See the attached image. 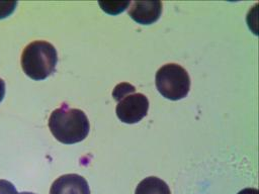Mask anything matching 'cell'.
<instances>
[{
	"label": "cell",
	"mask_w": 259,
	"mask_h": 194,
	"mask_svg": "<svg viewBox=\"0 0 259 194\" xmlns=\"http://www.w3.org/2000/svg\"><path fill=\"white\" fill-rule=\"evenodd\" d=\"M130 5L128 15L140 24H152L161 15L162 3L160 1H134Z\"/></svg>",
	"instance_id": "obj_5"
},
{
	"label": "cell",
	"mask_w": 259,
	"mask_h": 194,
	"mask_svg": "<svg viewBox=\"0 0 259 194\" xmlns=\"http://www.w3.org/2000/svg\"><path fill=\"white\" fill-rule=\"evenodd\" d=\"M135 91L136 88L128 83L117 84L112 91V96L117 101L116 115L120 121L127 124L141 121L149 110L148 98Z\"/></svg>",
	"instance_id": "obj_3"
},
{
	"label": "cell",
	"mask_w": 259,
	"mask_h": 194,
	"mask_svg": "<svg viewBox=\"0 0 259 194\" xmlns=\"http://www.w3.org/2000/svg\"><path fill=\"white\" fill-rule=\"evenodd\" d=\"M49 128L57 140L65 144L80 142L89 133L90 124L84 111L67 104L55 109L49 118Z\"/></svg>",
	"instance_id": "obj_1"
},
{
	"label": "cell",
	"mask_w": 259,
	"mask_h": 194,
	"mask_svg": "<svg viewBox=\"0 0 259 194\" xmlns=\"http://www.w3.org/2000/svg\"><path fill=\"white\" fill-rule=\"evenodd\" d=\"M50 194H90V189L84 177L78 174H66L54 181Z\"/></svg>",
	"instance_id": "obj_6"
},
{
	"label": "cell",
	"mask_w": 259,
	"mask_h": 194,
	"mask_svg": "<svg viewBox=\"0 0 259 194\" xmlns=\"http://www.w3.org/2000/svg\"><path fill=\"white\" fill-rule=\"evenodd\" d=\"M5 96V82L0 78V102Z\"/></svg>",
	"instance_id": "obj_11"
},
{
	"label": "cell",
	"mask_w": 259,
	"mask_h": 194,
	"mask_svg": "<svg viewBox=\"0 0 259 194\" xmlns=\"http://www.w3.org/2000/svg\"><path fill=\"white\" fill-rule=\"evenodd\" d=\"M238 194H258V190L256 188H245Z\"/></svg>",
	"instance_id": "obj_10"
},
{
	"label": "cell",
	"mask_w": 259,
	"mask_h": 194,
	"mask_svg": "<svg viewBox=\"0 0 259 194\" xmlns=\"http://www.w3.org/2000/svg\"><path fill=\"white\" fill-rule=\"evenodd\" d=\"M19 194H34V193H31V192H21Z\"/></svg>",
	"instance_id": "obj_12"
},
{
	"label": "cell",
	"mask_w": 259,
	"mask_h": 194,
	"mask_svg": "<svg viewBox=\"0 0 259 194\" xmlns=\"http://www.w3.org/2000/svg\"><path fill=\"white\" fill-rule=\"evenodd\" d=\"M16 5V2H0V19L10 15Z\"/></svg>",
	"instance_id": "obj_8"
},
{
	"label": "cell",
	"mask_w": 259,
	"mask_h": 194,
	"mask_svg": "<svg viewBox=\"0 0 259 194\" xmlns=\"http://www.w3.org/2000/svg\"><path fill=\"white\" fill-rule=\"evenodd\" d=\"M0 194H19L14 185L7 181L0 179Z\"/></svg>",
	"instance_id": "obj_9"
},
{
	"label": "cell",
	"mask_w": 259,
	"mask_h": 194,
	"mask_svg": "<svg viewBox=\"0 0 259 194\" xmlns=\"http://www.w3.org/2000/svg\"><path fill=\"white\" fill-rule=\"evenodd\" d=\"M58 63L55 46L44 40L28 43L21 54V68L26 76L39 81L51 76Z\"/></svg>",
	"instance_id": "obj_2"
},
{
	"label": "cell",
	"mask_w": 259,
	"mask_h": 194,
	"mask_svg": "<svg viewBox=\"0 0 259 194\" xmlns=\"http://www.w3.org/2000/svg\"><path fill=\"white\" fill-rule=\"evenodd\" d=\"M155 83L159 93L172 101L186 97L190 90L189 75L177 64H166L161 67L156 73Z\"/></svg>",
	"instance_id": "obj_4"
},
{
	"label": "cell",
	"mask_w": 259,
	"mask_h": 194,
	"mask_svg": "<svg viewBox=\"0 0 259 194\" xmlns=\"http://www.w3.org/2000/svg\"><path fill=\"white\" fill-rule=\"evenodd\" d=\"M135 194H171V192L166 182L158 177L151 176L138 184Z\"/></svg>",
	"instance_id": "obj_7"
}]
</instances>
